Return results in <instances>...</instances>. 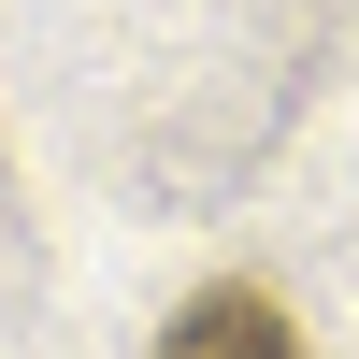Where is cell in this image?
Returning a JSON list of instances; mask_svg holds the SVG:
<instances>
[{"mask_svg": "<svg viewBox=\"0 0 359 359\" xmlns=\"http://www.w3.org/2000/svg\"><path fill=\"white\" fill-rule=\"evenodd\" d=\"M158 359H302V331H287L273 287H201V302L158 331Z\"/></svg>", "mask_w": 359, "mask_h": 359, "instance_id": "obj_1", "label": "cell"}]
</instances>
